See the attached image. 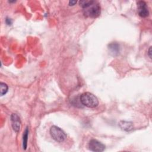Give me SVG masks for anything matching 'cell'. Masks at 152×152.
Segmentation results:
<instances>
[{
  "instance_id": "6da1fadb",
  "label": "cell",
  "mask_w": 152,
  "mask_h": 152,
  "mask_svg": "<svg viewBox=\"0 0 152 152\" xmlns=\"http://www.w3.org/2000/svg\"><path fill=\"white\" fill-rule=\"evenodd\" d=\"M80 7L83 8V14L86 17L96 18L100 14V6L94 1H80Z\"/></svg>"
},
{
  "instance_id": "7a4b0ae2",
  "label": "cell",
  "mask_w": 152,
  "mask_h": 152,
  "mask_svg": "<svg viewBox=\"0 0 152 152\" xmlns=\"http://www.w3.org/2000/svg\"><path fill=\"white\" fill-rule=\"evenodd\" d=\"M80 100L82 104L90 108L96 107L99 104L97 98L90 92H86L81 94L80 97Z\"/></svg>"
},
{
  "instance_id": "3957f363",
  "label": "cell",
  "mask_w": 152,
  "mask_h": 152,
  "mask_svg": "<svg viewBox=\"0 0 152 152\" xmlns=\"http://www.w3.org/2000/svg\"><path fill=\"white\" fill-rule=\"evenodd\" d=\"M50 134L52 138L57 142H62L66 138V135L63 130L56 126H52L50 129Z\"/></svg>"
},
{
  "instance_id": "277c9868",
  "label": "cell",
  "mask_w": 152,
  "mask_h": 152,
  "mask_svg": "<svg viewBox=\"0 0 152 152\" xmlns=\"http://www.w3.org/2000/svg\"><path fill=\"white\" fill-rule=\"evenodd\" d=\"M88 148L90 150L92 151H97L101 152L104 150L105 145L99 141L92 139L88 143Z\"/></svg>"
},
{
  "instance_id": "5b68a950",
  "label": "cell",
  "mask_w": 152,
  "mask_h": 152,
  "mask_svg": "<svg viewBox=\"0 0 152 152\" xmlns=\"http://www.w3.org/2000/svg\"><path fill=\"white\" fill-rule=\"evenodd\" d=\"M137 10L140 16L142 17H146L149 15V11L147 4L142 1L137 2Z\"/></svg>"
},
{
  "instance_id": "8992f818",
  "label": "cell",
  "mask_w": 152,
  "mask_h": 152,
  "mask_svg": "<svg viewBox=\"0 0 152 152\" xmlns=\"http://www.w3.org/2000/svg\"><path fill=\"white\" fill-rule=\"evenodd\" d=\"M11 121L13 129L17 132H19L21 125L20 117L16 113H12L11 115Z\"/></svg>"
},
{
  "instance_id": "52a82bcc",
  "label": "cell",
  "mask_w": 152,
  "mask_h": 152,
  "mask_svg": "<svg viewBox=\"0 0 152 152\" xmlns=\"http://www.w3.org/2000/svg\"><path fill=\"white\" fill-rule=\"evenodd\" d=\"M119 127L125 131H129L133 129L132 124L131 122L121 121L119 123Z\"/></svg>"
},
{
  "instance_id": "ba28073f",
  "label": "cell",
  "mask_w": 152,
  "mask_h": 152,
  "mask_svg": "<svg viewBox=\"0 0 152 152\" xmlns=\"http://www.w3.org/2000/svg\"><path fill=\"white\" fill-rule=\"evenodd\" d=\"M108 49L110 50V53L113 55H117L119 52V46L116 43H112L109 45Z\"/></svg>"
},
{
  "instance_id": "9c48e42d",
  "label": "cell",
  "mask_w": 152,
  "mask_h": 152,
  "mask_svg": "<svg viewBox=\"0 0 152 152\" xmlns=\"http://www.w3.org/2000/svg\"><path fill=\"white\" fill-rule=\"evenodd\" d=\"M28 128H26L24 133L23 134V149L26 150L27 148V140H28Z\"/></svg>"
},
{
  "instance_id": "30bf717a",
  "label": "cell",
  "mask_w": 152,
  "mask_h": 152,
  "mask_svg": "<svg viewBox=\"0 0 152 152\" xmlns=\"http://www.w3.org/2000/svg\"><path fill=\"white\" fill-rule=\"evenodd\" d=\"M0 87H1V96H3L7 93L8 91V86L4 83H1L0 84Z\"/></svg>"
},
{
  "instance_id": "8fae6325",
  "label": "cell",
  "mask_w": 152,
  "mask_h": 152,
  "mask_svg": "<svg viewBox=\"0 0 152 152\" xmlns=\"http://www.w3.org/2000/svg\"><path fill=\"white\" fill-rule=\"evenodd\" d=\"M76 3H77V1H70L69 2V5H75Z\"/></svg>"
},
{
  "instance_id": "7c38bea8",
  "label": "cell",
  "mask_w": 152,
  "mask_h": 152,
  "mask_svg": "<svg viewBox=\"0 0 152 152\" xmlns=\"http://www.w3.org/2000/svg\"><path fill=\"white\" fill-rule=\"evenodd\" d=\"M6 23H7V24L10 25V24H11L12 21H11V19H10V18H7V19H6Z\"/></svg>"
},
{
  "instance_id": "4fadbf2b",
  "label": "cell",
  "mask_w": 152,
  "mask_h": 152,
  "mask_svg": "<svg viewBox=\"0 0 152 152\" xmlns=\"http://www.w3.org/2000/svg\"><path fill=\"white\" fill-rule=\"evenodd\" d=\"M148 55H149L150 58H151V47H150V48H149V49H148Z\"/></svg>"
}]
</instances>
